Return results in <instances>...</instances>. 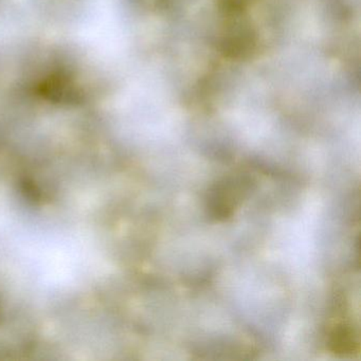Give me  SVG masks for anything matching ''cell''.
Returning a JSON list of instances; mask_svg holds the SVG:
<instances>
[{
	"mask_svg": "<svg viewBox=\"0 0 361 361\" xmlns=\"http://www.w3.org/2000/svg\"><path fill=\"white\" fill-rule=\"evenodd\" d=\"M331 344L335 352L352 353L356 345L352 329L344 324L338 325L331 334Z\"/></svg>",
	"mask_w": 361,
	"mask_h": 361,
	"instance_id": "2",
	"label": "cell"
},
{
	"mask_svg": "<svg viewBox=\"0 0 361 361\" xmlns=\"http://www.w3.org/2000/svg\"><path fill=\"white\" fill-rule=\"evenodd\" d=\"M244 185L243 180L234 179L217 187L213 195V210L216 212V215L221 217L229 215L230 211L235 206V200L244 191Z\"/></svg>",
	"mask_w": 361,
	"mask_h": 361,
	"instance_id": "1",
	"label": "cell"
}]
</instances>
